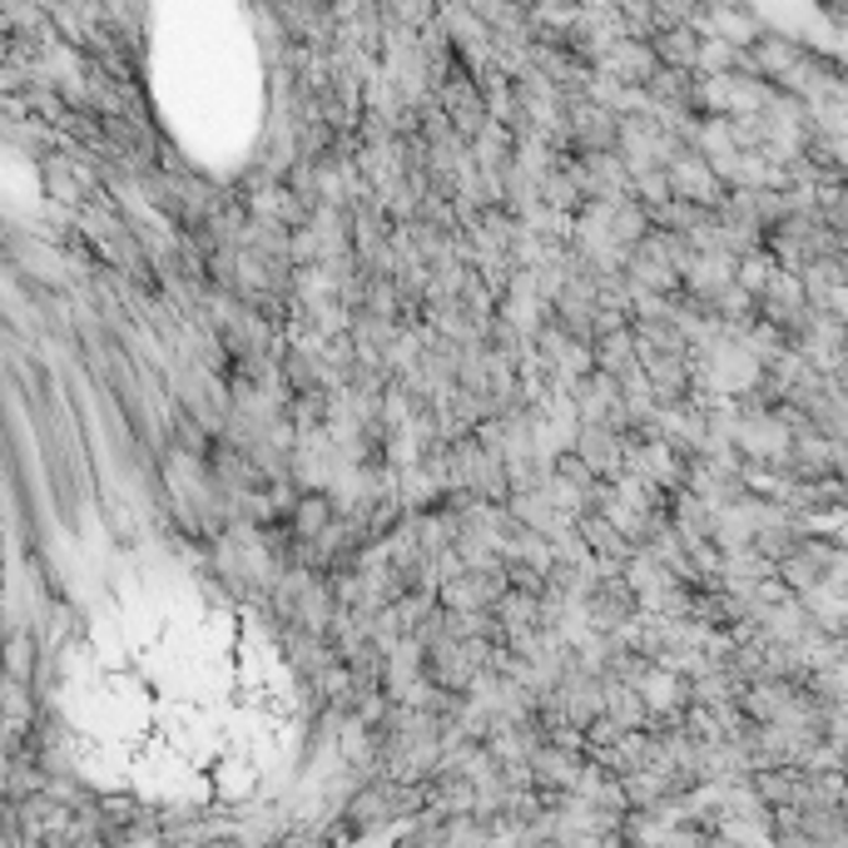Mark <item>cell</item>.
<instances>
[{"label":"cell","mask_w":848,"mask_h":848,"mask_svg":"<svg viewBox=\"0 0 848 848\" xmlns=\"http://www.w3.org/2000/svg\"><path fill=\"white\" fill-rule=\"evenodd\" d=\"M64 720L105 785L204 804L269 774L283 690L238 611L189 580H134L75 650Z\"/></svg>","instance_id":"1"}]
</instances>
